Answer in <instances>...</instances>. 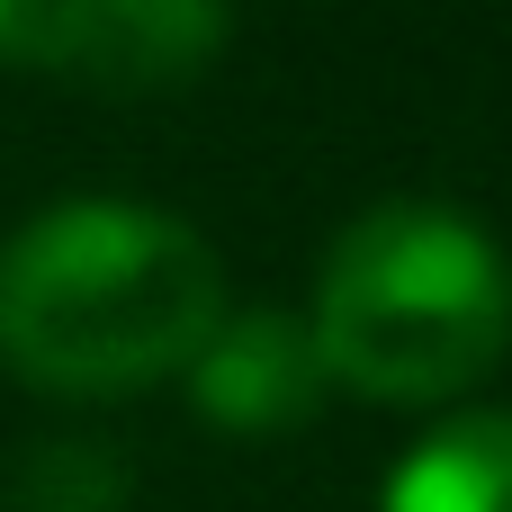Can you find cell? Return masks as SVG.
I'll use <instances>...</instances> for the list:
<instances>
[{
  "label": "cell",
  "mask_w": 512,
  "mask_h": 512,
  "mask_svg": "<svg viewBox=\"0 0 512 512\" xmlns=\"http://www.w3.org/2000/svg\"><path fill=\"white\" fill-rule=\"evenodd\" d=\"M9 512H126V459L99 432H54L18 459Z\"/></svg>",
  "instance_id": "cell-6"
},
{
  "label": "cell",
  "mask_w": 512,
  "mask_h": 512,
  "mask_svg": "<svg viewBox=\"0 0 512 512\" xmlns=\"http://www.w3.org/2000/svg\"><path fill=\"white\" fill-rule=\"evenodd\" d=\"M81 27H90V0H0V63L72 72Z\"/></svg>",
  "instance_id": "cell-7"
},
{
  "label": "cell",
  "mask_w": 512,
  "mask_h": 512,
  "mask_svg": "<svg viewBox=\"0 0 512 512\" xmlns=\"http://www.w3.org/2000/svg\"><path fill=\"white\" fill-rule=\"evenodd\" d=\"M378 512H512V414L477 405L432 423L396 468Z\"/></svg>",
  "instance_id": "cell-5"
},
{
  "label": "cell",
  "mask_w": 512,
  "mask_h": 512,
  "mask_svg": "<svg viewBox=\"0 0 512 512\" xmlns=\"http://www.w3.org/2000/svg\"><path fill=\"white\" fill-rule=\"evenodd\" d=\"M225 261L144 198H54L0 243V369L36 396H144L225 324Z\"/></svg>",
  "instance_id": "cell-1"
},
{
  "label": "cell",
  "mask_w": 512,
  "mask_h": 512,
  "mask_svg": "<svg viewBox=\"0 0 512 512\" xmlns=\"http://www.w3.org/2000/svg\"><path fill=\"white\" fill-rule=\"evenodd\" d=\"M234 36V0H90L72 72L99 90H180Z\"/></svg>",
  "instance_id": "cell-4"
},
{
  "label": "cell",
  "mask_w": 512,
  "mask_h": 512,
  "mask_svg": "<svg viewBox=\"0 0 512 512\" xmlns=\"http://www.w3.org/2000/svg\"><path fill=\"white\" fill-rule=\"evenodd\" d=\"M180 387H189V414L207 432H225V441H279V432H306L333 405L324 351H315L306 315H288V306L225 315Z\"/></svg>",
  "instance_id": "cell-3"
},
{
  "label": "cell",
  "mask_w": 512,
  "mask_h": 512,
  "mask_svg": "<svg viewBox=\"0 0 512 512\" xmlns=\"http://www.w3.org/2000/svg\"><path fill=\"white\" fill-rule=\"evenodd\" d=\"M306 333L333 387L450 405L512 351V261L450 198H378L333 234Z\"/></svg>",
  "instance_id": "cell-2"
}]
</instances>
